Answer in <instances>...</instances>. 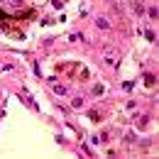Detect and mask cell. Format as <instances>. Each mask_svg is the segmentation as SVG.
I'll return each instance as SVG.
<instances>
[{
	"instance_id": "7a4b0ae2",
	"label": "cell",
	"mask_w": 159,
	"mask_h": 159,
	"mask_svg": "<svg viewBox=\"0 0 159 159\" xmlns=\"http://www.w3.org/2000/svg\"><path fill=\"white\" fill-rule=\"evenodd\" d=\"M54 91H56L59 95H64V93H66V88H64V86H54Z\"/></svg>"
},
{
	"instance_id": "6da1fadb",
	"label": "cell",
	"mask_w": 159,
	"mask_h": 159,
	"mask_svg": "<svg viewBox=\"0 0 159 159\" xmlns=\"http://www.w3.org/2000/svg\"><path fill=\"white\" fill-rule=\"evenodd\" d=\"M95 22H98V27H103V30H108V27H110V25H108V20H103V17H98Z\"/></svg>"
}]
</instances>
